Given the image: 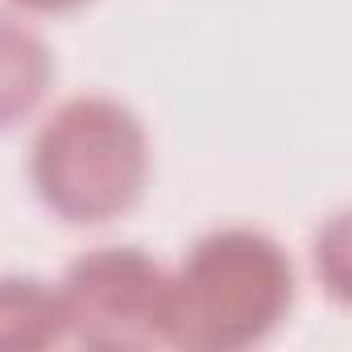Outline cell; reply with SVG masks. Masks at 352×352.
<instances>
[{
    "instance_id": "3957f363",
    "label": "cell",
    "mask_w": 352,
    "mask_h": 352,
    "mask_svg": "<svg viewBox=\"0 0 352 352\" xmlns=\"http://www.w3.org/2000/svg\"><path fill=\"white\" fill-rule=\"evenodd\" d=\"M170 274L137 245H100L79 253L63 282L67 340L96 352H141L166 344Z\"/></svg>"
},
{
    "instance_id": "6da1fadb",
    "label": "cell",
    "mask_w": 352,
    "mask_h": 352,
    "mask_svg": "<svg viewBox=\"0 0 352 352\" xmlns=\"http://www.w3.org/2000/svg\"><path fill=\"white\" fill-rule=\"evenodd\" d=\"M294 261L257 228L228 224L191 245L166 286V344L241 352L265 344L294 307Z\"/></svg>"
},
{
    "instance_id": "5b68a950",
    "label": "cell",
    "mask_w": 352,
    "mask_h": 352,
    "mask_svg": "<svg viewBox=\"0 0 352 352\" xmlns=\"http://www.w3.org/2000/svg\"><path fill=\"white\" fill-rule=\"evenodd\" d=\"M67 340L58 286L34 274H0V352H42Z\"/></svg>"
},
{
    "instance_id": "277c9868",
    "label": "cell",
    "mask_w": 352,
    "mask_h": 352,
    "mask_svg": "<svg viewBox=\"0 0 352 352\" xmlns=\"http://www.w3.org/2000/svg\"><path fill=\"white\" fill-rule=\"evenodd\" d=\"M54 83V54L38 30L0 13V133L21 124Z\"/></svg>"
},
{
    "instance_id": "8992f818",
    "label": "cell",
    "mask_w": 352,
    "mask_h": 352,
    "mask_svg": "<svg viewBox=\"0 0 352 352\" xmlns=\"http://www.w3.org/2000/svg\"><path fill=\"white\" fill-rule=\"evenodd\" d=\"M9 5H17L25 13H71V9L91 5V0H9Z\"/></svg>"
},
{
    "instance_id": "7a4b0ae2",
    "label": "cell",
    "mask_w": 352,
    "mask_h": 352,
    "mask_svg": "<svg viewBox=\"0 0 352 352\" xmlns=\"http://www.w3.org/2000/svg\"><path fill=\"white\" fill-rule=\"evenodd\" d=\"M30 183L67 224H108L137 208L149 183V133L112 96H71L30 145Z\"/></svg>"
}]
</instances>
